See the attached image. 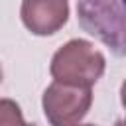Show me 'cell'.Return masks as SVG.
Listing matches in <instances>:
<instances>
[{"mask_svg":"<svg viewBox=\"0 0 126 126\" xmlns=\"http://www.w3.org/2000/svg\"><path fill=\"white\" fill-rule=\"evenodd\" d=\"M77 22L116 57H126V0H77Z\"/></svg>","mask_w":126,"mask_h":126,"instance_id":"obj_1","label":"cell"},{"mask_svg":"<svg viewBox=\"0 0 126 126\" xmlns=\"http://www.w3.org/2000/svg\"><path fill=\"white\" fill-rule=\"evenodd\" d=\"M104 55L85 39H71L51 59V77L73 87H93L104 73Z\"/></svg>","mask_w":126,"mask_h":126,"instance_id":"obj_2","label":"cell"},{"mask_svg":"<svg viewBox=\"0 0 126 126\" xmlns=\"http://www.w3.org/2000/svg\"><path fill=\"white\" fill-rule=\"evenodd\" d=\"M91 104V87H73L55 81L43 93V112L51 126H79Z\"/></svg>","mask_w":126,"mask_h":126,"instance_id":"obj_3","label":"cell"},{"mask_svg":"<svg viewBox=\"0 0 126 126\" xmlns=\"http://www.w3.org/2000/svg\"><path fill=\"white\" fill-rule=\"evenodd\" d=\"M20 16L32 33L49 35L67 22L69 4L67 0H24Z\"/></svg>","mask_w":126,"mask_h":126,"instance_id":"obj_4","label":"cell"},{"mask_svg":"<svg viewBox=\"0 0 126 126\" xmlns=\"http://www.w3.org/2000/svg\"><path fill=\"white\" fill-rule=\"evenodd\" d=\"M0 126H33V124H28L24 120L22 110L14 100L2 98V102H0Z\"/></svg>","mask_w":126,"mask_h":126,"instance_id":"obj_5","label":"cell"},{"mask_svg":"<svg viewBox=\"0 0 126 126\" xmlns=\"http://www.w3.org/2000/svg\"><path fill=\"white\" fill-rule=\"evenodd\" d=\"M122 104H124V108H126V81H124V85H122Z\"/></svg>","mask_w":126,"mask_h":126,"instance_id":"obj_6","label":"cell"},{"mask_svg":"<svg viewBox=\"0 0 126 126\" xmlns=\"http://www.w3.org/2000/svg\"><path fill=\"white\" fill-rule=\"evenodd\" d=\"M114 126H126V120H118V122H116Z\"/></svg>","mask_w":126,"mask_h":126,"instance_id":"obj_7","label":"cell"},{"mask_svg":"<svg viewBox=\"0 0 126 126\" xmlns=\"http://www.w3.org/2000/svg\"><path fill=\"white\" fill-rule=\"evenodd\" d=\"M85 126H94V124H85Z\"/></svg>","mask_w":126,"mask_h":126,"instance_id":"obj_8","label":"cell"}]
</instances>
